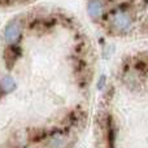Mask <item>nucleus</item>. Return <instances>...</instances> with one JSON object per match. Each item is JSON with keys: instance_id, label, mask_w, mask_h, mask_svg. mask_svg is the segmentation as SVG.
<instances>
[{"instance_id": "8", "label": "nucleus", "mask_w": 148, "mask_h": 148, "mask_svg": "<svg viewBox=\"0 0 148 148\" xmlns=\"http://www.w3.org/2000/svg\"><path fill=\"white\" fill-rule=\"evenodd\" d=\"M105 83H107V77L103 74V75H100L99 81H97V90H103V88H104Z\"/></svg>"}, {"instance_id": "7", "label": "nucleus", "mask_w": 148, "mask_h": 148, "mask_svg": "<svg viewBox=\"0 0 148 148\" xmlns=\"http://www.w3.org/2000/svg\"><path fill=\"white\" fill-rule=\"evenodd\" d=\"M0 87L4 91V94H10L12 91L16 90L17 84H16V81L10 75H4L0 79Z\"/></svg>"}, {"instance_id": "5", "label": "nucleus", "mask_w": 148, "mask_h": 148, "mask_svg": "<svg viewBox=\"0 0 148 148\" xmlns=\"http://www.w3.org/2000/svg\"><path fill=\"white\" fill-rule=\"evenodd\" d=\"M21 56V48L14 44H10V47H8L4 52V62L5 66L8 68V70H10V68L14 65V62L18 60V57Z\"/></svg>"}, {"instance_id": "4", "label": "nucleus", "mask_w": 148, "mask_h": 148, "mask_svg": "<svg viewBox=\"0 0 148 148\" xmlns=\"http://www.w3.org/2000/svg\"><path fill=\"white\" fill-rule=\"evenodd\" d=\"M105 1L104 0H88L87 1V13L91 20H100L104 14Z\"/></svg>"}, {"instance_id": "3", "label": "nucleus", "mask_w": 148, "mask_h": 148, "mask_svg": "<svg viewBox=\"0 0 148 148\" xmlns=\"http://www.w3.org/2000/svg\"><path fill=\"white\" fill-rule=\"evenodd\" d=\"M22 34V23H21L20 18H14L12 20L4 29V40L8 44H16L21 38Z\"/></svg>"}, {"instance_id": "1", "label": "nucleus", "mask_w": 148, "mask_h": 148, "mask_svg": "<svg viewBox=\"0 0 148 148\" xmlns=\"http://www.w3.org/2000/svg\"><path fill=\"white\" fill-rule=\"evenodd\" d=\"M134 26V18L130 12L125 9H117L108 18V27L114 34H127Z\"/></svg>"}, {"instance_id": "6", "label": "nucleus", "mask_w": 148, "mask_h": 148, "mask_svg": "<svg viewBox=\"0 0 148 148\" xmlns=\"http://www.w3.org/2000/svg\"><path fill=\"white\" fill-rule=\"evenodd\" d=\"M68 138L62 133H55L48 140V148H66Z\"/></svg>"}, {"instance_id": "2", "label": "nucleus", "mask_w": 148, "mask_h": 148, "mask_svg": "<svg viewBox=\"0 0 148 148\" xmlns=\"http://www.w3.org/2000/svg\"><path fill=\"white\" fill-rule=\"evenodd\" d=\"M103 130H104V139L107 148H116V139H117V126L114 118L110 114H105L103 117Z\"/></svg>"}]
</instances>
